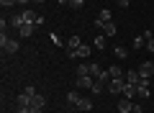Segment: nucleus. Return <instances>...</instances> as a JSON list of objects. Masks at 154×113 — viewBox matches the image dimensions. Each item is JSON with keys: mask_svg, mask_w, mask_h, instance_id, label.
<instances>
[{"mask_svg": "<svg viewBox=\"0 0 154 113\" xmlns=\"http://www.w3.org/2000/svg\"><path fill=\"white\" fill-rule=\"evenodd\" d=\"M0 46H3L5 54H16L21 44H18V39H11V36H5V33H0Z\"/></svg>", "mask_w": 154, "mask_h": 113, "instance_id": "1", "label": "nucleus"}, {"mask_svg": "<svg viewBox=\"0 0 154 113\" xmlns=\"http://www.w3.org/2000/svg\"><path fill=\"white\" fill-rule=\"evenodd\" d=\"M139 75L144 77V80H149V77H154V59H146L139 64Z\"/></svg>", "mask_w": 154, "mask_h": 113, "instance_id": "2", "label": "nucleus"}, {"mask_svg": "<svg viewBox=\"0 0 154 113\" xmlns=\"http://www.w3.org/2000/svg\"><path fill=\"white\" fill-rule=\"evenodd\" d=\"M123 85H126V80H123V77H113V80L108 82V90L113 93V95H118V93H123Z\"/></svg>", "mask_w": 154, "mask_h": 113, "instance_id": "3", "label": "nucleus"}, {"mask_svg": "<svg viewBox=\"0 0 154 113\" xmlns=\"http://www.w3.org/2000/svg\"><path fill=\"white\" fill-rule=\"evenodd\" d=\"M28 113H44V98L38 95H33V100H31V105H28Z\"/></svg>", "mask_w": 154, "mask_h": 113, "instance_id": "4", "label": "nucleus"}, {"mask_svg": "<svg viewBox=\"0 0 154 113\" xmlns=\"http://www.w3.org/2000/svg\"><path fill=\"white\" fill-rule=\"evenodd\" d=\"M33 31H36V23H33V21H26L21 28H18V36H21V39H28V36H33Z\"/></svg>", "mask_w": 154, "mask_h": 113, "instance_id": "5", "label": "nucleus"}, {"mask_svg": "<svg viewBox=\"0 0 154 113\" xmlns=\"http://www.w3.org/2000/svg\"><path fill=\"white\" fill-rule=\"evenodd\" d=\"M75 85H77V87H82V90H93L95 77H93V75H88V77H77V80H75Z\"/></svg>", "mask_w": 154, "mask_h": 113, "instance_id": "6", "label": "nucleus"}, {"mask_svg": "<svg viewBox=\"0 0 154 113\" xmlns=\"http://www.w3.org/2000/svg\"><path fill=\"white\" fill-rule=\"evenodd\" d=\"M110 18H113V13H110V11H108V8H103V11H100V13H98V18H95V26H98V28H103V26H105V23H108V21H110Z\"/></svg>", "mask_w": 154, "mask_h": 113, "instance_id": "7", "label": "nucleus"}, {"mask_svg": "<svg viewBox=\"0 0 154 113\" xmlns=\"http://www.w3.org/2000/svg\"><path fill=\"white\" fill-rule=\"evenodd\" d=\"M136 95L139 98H149V80H144V77H141V82L136 85Z\"/></svg>", "mask_w": 154, "mask_h": 113, "instance_id": "8", "label": "nucleus"}, {"mask_svg": "<svg viewBox=\"0 0 154 113\" xmlns=\"http://www.w3.org/2000/svg\"><path fill=\"white\" fill-rule=\"evenodd\" d=\"M118 111H121V113H131L134 111V103L128 100V98H121V100H118Z\"/></svg>", "mask_w": 154, "mask_h": 113, "instance_id": "9", "label": "nucleus"}, {"mask_svg": "<svg viewBox=\"0 0 154 113\" xmlns=\"http://www.w3.org/2000/svg\"><path fill=\"white\" fill-rule=\"evenodd\" d=\"M82 46V41H80V36H69L67 39V52H75V49Z\"/></svg>", "mask_w": 154, "mask_h": 113, "instance_id": "10", "label": "nucleus"}, {"mask_svg": "<svg viewBox=\"0 0 154 113\" xmlns=\"http://www.w3.org/2000/svg\"><path fill=\"white\" fill-rule=\"evenodd\" d=\"M67 57H90V46H80V49H75V52H67Z\"/></svg>", "mask_w": 154, "mask_h": 113, "instance_id": "11", "label": "nucleus"}, {"mask_svg": "<svg viewBox=\"0 0 154 113\" xmlns=\"http://www.w3.org/2000/svg\"><path fill=\"white\" fill-rule=\"evenodd\" d=\"M31 100H33L31 95H26V93H21V95L16 98V105H21V108H28V105H31Z\"/></svg>", "mask_w": 154, "mask_h": 113, "instance_id": "12", "label": "nucleus"}, {"mask_svg": "<svg viewBox=\"0 0 154 113\" xmlns=\"http://www.w3.org/2000/svg\"><path fill=\"white\" fill-rule=\"evenodd\" d=\"M126 82L128 85H139V82H141V75H139V70H131L126 75Z\"/></svg>", "mask_w": 154, "mask_h": 113, "instance_id": "13", "label": "nucleus"}, {"mask_svg": "<svg viewBox=\"0 0 154 113\" xmlns=\"http://www.w3.org/2000/svg\"><path fill=\"white\" fill-rule=\"evenodd\" d=\"M80 100H82V98H80V93H75V90H69L67 93V103H69V105H80Z\"/></svg>", "mask_w": 154, "mask_h": 113, "instance_id": "14", "label": "nucleus"}, {"mask_svg": "<svg viewBox=\"0 0 154 113\" xmlns=\"http://www.w3.org/2000/svg\"><path fill=\"white\" fill-rule=\"evenodd\" d=\"M8 23H11L13 28H21L23 23H26V18H23V13H18V16H11V21H8Z\"/></svg>", "mask_w": 154, "mask_h": 113, "instance_id": "15", "label": "nucleus"}, {"mask_svg": "<svg viewBox=\"0 0 154 113\" xmlns=\"http://www.w3.org/2000/svg\"><path fill=\"white\" fill-rule=\"evenodd\" d=\"M103 31H105V36H116V33H118V28H116L113 21H108V23L103 26Z\"/></svg>", "mask_w": 154, "mask_h": 113, "instance_id": "16", "label": "nucleus"}, {"mask_svg": "<svg viewBox=\"0 0 154 113\" xmlns=\"http://www.w3.org/2000/svg\"><path fill=\"white\" fill-rule=\"evenodd\" d=\"M121 95H123V98H134V95H136V85H128V82H126Z\"/></svg>", "mask_w": 154, "mask_h": 113, "instance_id": "17", "label": "nucleus"}, {"mask_svg": "<svg viewBox=\"0 0 154 113\" xmlns=\"http://www.w3.org/2000/svg\"><path fill=\"white\" fill-rule=\"evenodd\" d=\"M131 46H134V49H144V46H146V39H144V33H141V36H134Z\"/></svg>", "mask_w": 154, "mask_h": 113, "instance_id": "18", "label": "nucleus"}, {"mask_svg": "<svg viewBox=\"0 0 154 113\" xmlns=\"http://www.w3.org/2000/svg\"><path fill=\"white\" fill-rule=\"evenodd\" d=\"M113 54H116V57H118V59H126V57H128L126 46H121V44H118V46H113Z\"/></svg>", "mask_w": 154, "mask_h": 113, "instance_id": "19", "label": "nucleus"}, {"mask_svg": "<svg viewBox=\"0 0 154 113\" xmlns=\"http://www.w3.org/2000/svg\"><path fill=\"white\" fill-rule=\"evenodd\" d=\"M77 108H80V111H93V100H90V98H82Z\"/></svg>", "mask_w": 154, "mask_h": 113, "instance_id": "20", "label": "nucleus"}, {"mask_svg": "<svg viewBox=\"0 0 154 113\" xmlns=\"http://www.w3.org/2000/svg\"><path fill=\"white\" fill-rule=\"evenodd\" d=\"M108 77H110V80H113V77H123V72H121V67H108Z\"/></svg>", "mask_w": 154, "mask_h": 113, "instance_id": "21", "label": "nucleus"}, {"mask_svg": "<svg viewBox=\"0 0 154 113\" xmlns=\"http://www.w3.org/2000/svg\"><path fill=\"white\" fill-rule=\"evenodd\" d=\"M90 75V64H77V77H88Z\"/></svg>", "mask_w": 154, "mask_h": 113, "instance_id": "22", "label": "nucleus"}, {"mask_svg": "<svg viewBox=\"0 0 154 113\" xmlns=\"http://www.w3.org/2000/svg\"><path fill=\"white\" fill-rule=\"evenodd\" d=\"M103 72H105V70H100V64H95V62L90 64V75H93V77H100Z\"/></svg>", "mask_w": 154, "mask_h": 113, "instance_id": "23", "label": "nucleus"}, {"mask_svg": "<svg viewBox=\"0 0 154 113\" xmlns=\"http://www.w3.org/2000/svg\"><path fill=\"white\" fill-rule=\"evenodd\" d=\"M95 49H105V36H95Z\"/></svg>", "mask_w": 154, "mask_h": 113, "instance_id": "24", "label": "nucleus"}, {"mask_svg": "<svg viewBox=\"0 0 154 113\" xmlns=\"http://www.w3.org/2000/svg\"><path fill=\"white\" fill-rule=\"evenodd\" d=\"M82 5H85V0H69V8H75V11H80Z\"/></svg>", "mask_w": 154, "mask_h": 113, "instance_id": "25", "label": "nucleus"}, {"mask_svg": "<svg viewBox=\"0 0 154 113\" xmlns=\"http://www.w3.org/2000/svg\"><path fill=\"white\" fill-rule=\"evenodd\" d=\"M23 93H26V95H31V98H33V95H36V87H33V85H26V90H23Z\"/></svg>", "mask_w": 154, "mask_h": 113, "instance_id": "26", "label": "nucleus"}, {"mask_svg": "<svg viewBox=\"0 0 154 113\" xmlns=\"http://www.w3.org/2000/svg\"><path fill=\"white\" fill-rule=\"evenodd\" d=\"M16 3H18V0H0V5H3V8H11V5H16Z\"/></svg>", "mask_w": 154, "mask_h": 113, "instance_id": "27", "label": "nucleus"}, {"mask_svg": "<svg viewBox=\"0 0 154 113\" xmlns=\"http://www.w3.org/2000/svg\"><path fill=\"white\" fill-rule=\"evenodd\" d=\"M146 49H149V54H154V36L146 39Z\"/></svg>", "mask_w": 154, "mask_h": 113, "instance_id": "28", "label": "nucleus"}, {"mask_svg": "<svg viewBox=\"0 0 154 113\" xmlns=\"http://www.w3.org/2000/svg\"><path fill=\"white\" fill-rule=\"evenodd\" d=\"M51 41H54L57 46H62V36H59V33H51Z\"/></svg>", "mask_w": 154, "mask_h": 113, "instance_id": "29", "label": "nucleus"}, {"mask_svg": "<svg viewBox=\"0 0 154 113\" xmlns=\"http://www.w3.org/2000/svg\"><path fill=\"white\" fill-rule=\"evenodd\" d=\"M116 3H118L121 8H128V5H131V0H116Z\"/></svg>", "mask_w": 154, "mask_h": 113, "instance_id": "30", "label": "nucleus"}, {"mask_svg": "<svg viewBox=\"0 0 154 113\" xmlns=\"http://www.w3.org/2000/svg\"><path fill=\"white\" fill-rule=\"evenodd\" d=\"M131 113H144V111H141V105H136V103H134V111H131Z\"/></svg>", "mask_w": 154, "mask_h": 113, "instance_id": "31", "label": "nucleus"}, {"mask_svg": "<svg viewBox=\"0 0 154 113\" xmlns=\"http://www.w3.org/2000/svg\"><path fill=\"white\" fill-rule=\"evenodd\" d=\"M16 113H28V108H21V105H16Z\"/></svg>", "mask_w": 154, "mask_h": 113, "instance_id": "32", "label": "nucleus"}, {"mask_svg": "<svg viewBox=\"0 0 154 113\" xmlns=\"http://www.w3.org/2000/svg\"><path fill=\"white\" fill-rule=\"evenodd\" d=\"M28 3H31V0H18V5H28Z\"/></svg>", "mask_w": 154, "mask_h": 113, "instance_id": "33", "label": "nucleus"}, {"mask_svg": "<svg viewBox=\"0 0 154 113\" xmlns=\"http://www.w3.org/2000/svg\"><path fill=\"white\" fill-rule=\"evenodd\" d=\"M59 5H69V0H59Z\"/></svg>", "mask_w": 154, "mask_h": 113, "instance_id": "34", "label": "nucleus"}, {"mask_svg": "<svg viewBox=\"0 0 154 113\" xmlns=\"http://www.w3.org/2000/svg\"><path fill=\"white\" fill-rule=\"evenodd\" d=\"M33 3H46V0H33Z\"/></svg>", "mask_w": 154, "mask_h": 113, "instance_id": "35", "label": "nucleus"}]
</instances>
